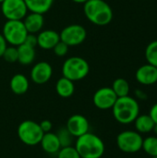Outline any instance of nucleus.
I'll return each mask as SVG.
<instances>
[{
	"instance_id": "1",
	"label": "nucleus",
	"mask_w": 157,
	"mask_h": 158,
	"mask_svg": "<svg viewBox=\"0 0 157 158\" xmlns=\"http://www.w3.org/2000/svg\"><path fill=\"white\" fill-rule=\"evenodd\" d=\"M112 112L115 119L118 123L129 125L133 123L140 115V105L137 99L130 95L118 97L112 107Z\"/></svg>"
},
{
	"instance_id": "2",
	"label": "nucleus",
	"mask_w": 157,
	"mask_h": 158,
	"mask_svg": "<svg viewBox=\"0 0 157 158\" xmlns=\"http://www.w3.org/2000/svg\"><path fill=\"white\" fill-rule=\"evenodd\" d=\"M85 17L97 26L108 25L113 19V10L105 0H89L84 4Z\"/></svg>"
},
{
	"instance_id": "3",
	"label": "nucleus",
	"mask_w": 157,
	"mask_h": 158,
	"mask_svg": "<svg viewBox=\"0 0 157 158\" xmlns=\"http://www.w3.org/2000/svg\"><path fill=\"white\" fill-rule=\"evenodd\" d=\"M74 147L81 158H101L105 150L103 140L91 132L78 137Z\"/></svg>"
},
{
	"instance_id": "4",
	"label": "nucleus",
	"mask_w": 157,
	"mask_h": 158,
	"mask_svg": "<svg viewBox=\"0 0 157 158\" xmlns=\"http://www.w3.org/2000/svg\"><path fill=\"white\" fill-rule=\"evenodd\" d=\"M90 72L89 63L81 56H71L65 60L62 66L63 77L78 81L83 80Z\"/></svg>"
},
{
	"instance_id": "5",
	"label": "nucleus",
	"mask_w": 157,
	"mask_h": 158,
	"mask_svg": "<svg viewBox=\"0 0 157 158\" xmlns=\"http://www.w3.org/2000/svg\"><path fill=\"white\" fill-rule=\"evenodd\" d=\"M43 132L39 123L33 120H24L18 127L19 140L28 146H35L40 143Z\"/></svg>"
},
{
	"instance_id": "6",
	"label": "nucleus",
	"mask_w": 157,
	"mask_h": 158,
	"mask_svg": "<svg viewBox=\"0 0 157 158\" xmlns=\"http://www.w3.org/2000/svg\"><path fill=\"white\" fill-rule=\"evenodd\" d=\"M2 34L8 44L19 46L24 43L28 31L22 20H6L3 26Z\"/></svg>"
},
{
	"instance_id": "7",
	"label": "nucleus",
	"mask_w": 157,
	"mask_h": 158,
	"mask_svg": "<svg viewBox=\"0 0 157 158\" xmlns=\"http://www.w3.org/2000/svg\"><path fill=\"white\" fill-rule=\"evenodd\" d=\"M143 138L136 131H124L117 137L118 149L126 154H135L142 150Z\"/></svg>"
},
{
	"instance_id": "8",
	"label": "nucleus",
	"mask_w": 157,
	"mask_h": 158,
	"mask_svg": "<svg viewBox=\"0 0 157 158\" xmlns=\"http://www.w3.org/2000/svg\"><path fill=\"white\" fill-rule=\"evenodd\" d=\"M60 41L65 43L68 47L81 44L86 37L87 31L85 28L80 24H70L65 27L59 33Z\"/></svg>"
},
{
	"instance_id": "9",
	"label": "nucleus",
	"mask_w": 157,
	"mask_h": 158,
	"mask_svg": "<svg viewBox=\"0 0 157 158\" xmlns=\"http://www.w3.org/2000/svg\"><path fill=\"white\" fill-rule=\"evenodd\" d=\"M1 11L7 20H22L28 14L24 0H4L1 3Z\"/></svg>"
},
{
	"instance_id": "10",
	"label": "nucleus",
	"mask_w": 157,
	"mask_h": 158,
	"mask_svg": "<svg viewBox=\"0 0 157 158\" xmlns=\"http://www.w3.org/2000/svg\"><path fill=\"white\" fill-rule=\"evenodd\" d=\"M118 96L114 93L111 87H103L98 89L93 97V105L101 110L112 109L115 105Z\"/></svg>"
},
{
	"instance_id": "11",
	"label": "nucleus",
	"mask_w": 157,
	"mask_h": 158,
	"mask_svg": "<svg viewBox=\"0 0 157 158\" xmlns=\"http://www.w3.org/2000/svg\"><path fill=\"white\" fill-rule=\"evenodd\" d=\"M66 128L73 137L78 138L89 132L90 123L84 116L80 114H75L68 118L66 124Z\"/></svg>"
},
{
	"instance_id": "12",
	"label": "nucleus",
	"mask_w": 157,
	"mask_h": 158,
	"mask_svg": "<svg viewBox=\"0 0 157 158\" xmlns=\"http://www.w3.org/2000/svg\"><path fill=\"white\" fill-rule=\"evenodd\" d=\"M53 75L52 66L45 61H41L36 63L31 70V81L39 85L44 84L51 79Z\"/></svg>"
},
{
	"instance_id": "13",
	"label": "nucleus",
	"mask_w": 157,
	"mask_h": 158,
	"mask_svg": "<svg viewBox=\"0 0 157 158\" xmlns=\"http://www.w3.org/2000/svg\"><path fill=\"white\" fill-rule=\"evenodd\" d=\"M135 78L143 85H153L157 82V68L148 63L143 65L137 69Z\"/></svg>"
},
{
	"instance_id": "14",
	"label": "nucleus",
	"mask_w": 157,
	"mask_h": 158,
	"mask_svg": "<svg viewBox=\"0 0 157 158\" xmlns=\"http://www.w3.org/2000/svg\"><path fill=\"white\" fill-rule=\"evenodd\" d=\"M60 41L59 33L54 30H43L38 32L37 45L44 50H51Z\"/></svg>"
},
{
	"instance_id": "15",
	"label": "nucleus",
	"mask_w": 157,
	"mask_h": 158,
	"mask_svg": "<svg viewBox=\"0 0 157 158\" xmlns=\"http://www.w3.org/2000/svg\"><path fill=\"white\" fill-rule=\"evenodd\" d=\"M22 21L28 33L35 34L42 31L44 24V18L43 14L31 12L25 16Z\"/></svg>"
},
{
	"instance_id": "16",
	"label": "nucleus",
	"mask_w": 157,
	"mask_h": 158,
	"mask_svg": "<svg viewBox=\"0 0 157 158\" xmlns=\"http://www.w3.org/2000/svg\"><path fill=\"white\" fill-rule=\"evenodd\" d=\"M40 144L43 152L49 155H56L61 149V144L56 133H53L51 131L43 133Z\"/></svg>"
},
{
	"instance_id": "17",
	"label": "nucleus",
	"mask_w": 157,
	"mask_h": 158,
	"mask_svg": "<svg viewBox=\"0 0 157 158\" xmlns=\"http://www.w3.org/2000/svg\"><path fill=\"white\" fill-rule=\"evenodd\" d=\"M9 86L13 94L17 95L24 94L29 90V86H30L29 80L27 79L25 75L21 73H18V74H15L11 78Z\"/></svg>"
},
{
	"instance_id": "18",
	"label": "nucleus",
	"mask_w": 157,
	"mask_h": 158,
	"mask_svg": "<svg viewBox=\"0 0 157 158\" xmlns=\"http://www.w3.org/2000/svg\"><path fill=\"white\" fill-rule=\"evenodd\" d=\"M18 49V62L21 65H30L35 59V48L26 44L17 46Z\"/></svg>"
},
{
	"instance_id": "19",
	"label": "nucleus",
	"mask_w": 157,
	"mask_h": 158,
	"mask_svg": "<svg viewBox=\"0 0 157 158\" xmlns=\"http://www.w3.org/2000/svg\"><path fill=\"white\" fill-rule=\"evenodd\" d=\"M28 11L45 14L50 10L54 4V0H24Z\"/></svg>"
},
{
	"instance_id": "20",
	"label": "nucleus",
	"mask_w": 157,
	"mask_h": 158,
	"mask_svg": "<svg viewBox=\"0 0 157 158\" xmlns=\"http://www.w3.org/2000/svg\"><path fill=\"white\" fill-rule=\"evenodd\" d=\"M56 94L62 98H68L73 95L75 92L74 81L62 77L56 83Z\"/></svg>"
},
{
	"instance_id": "21",
	"label": "nucleus",
	"mask_w": 157,
	"mask_h": 158,
	"mask_svg": "<svg viewBox=\"0 0 157 158\" xmlns=\"http://www.w3.org/2000/svg\"><path fill=\"white\" fill-rule=\"evenodd\" d=\"M135 131L139 133H150L153 131L155 122L149 115H139L134 120Z\"/></svg>"
},
{
	"instance_id": "22",
	"label": "nucleus",
	"mask_w": 157,
	"mask_h": 158,
	"mask_svg": "<svg viewBox=\"0 0 157 158\" xmlns=\"http://www.w3.org/2000/svg\"><path fill=\"white\" fill-rule=\"evenodd\" d=\"M111 88L118 97L127 96V95H129L130 91V87L128 81L123 78L116 79L114 81Z\"/></svg>"
},
{
	"instance_id": "23",
	"label": "nucleus",
	"mask_w": 157,
	"mask_h": 158,
	"mask_svg": "<svg viewBox=\"0 0 157 158\" xmlns=\"http://www.w3.org/2000/svg\"><path fill=\"white\" fill-rule=\"evenodd\" d=\"M142 149L151 157L157 156V136H149L143 139Z\"/></svg>"
},
{
	"instance_id": "24",
	"label": "nucleus",
	"mask_w": 157,
	"mask_h": 158,
	"mask_svg": "<svg viewBox=\"0 0 157 158\" xmlns=\"http://www.w3.org/2000/svg\"><path fill=\"white\" fill-rule=\"evenodd\" d=\"M145 58L148 64L157 68V40L151 42L145 48Z\"/></svg>"
},
{
	"instance_id": "25",
	"label": "nucleus",
	"mask_w": 157,
	"mask_h": 158,
	"mask_svg": "<svg viewBox=\"0 0 157 158\" xmlns=\"http://www.w3.org/2000/svg\"><path fill=\"white\" fill-rule=\"evenodd\" d=\"M56 135H57V137L59 139V142H60V144H61V148L72 145V141H73L74 137L70 134V132L68 131V129L66 127L61 128L56 132Z\"/></svg>"
},
{
	"instance_id": "26",
	"label": "nucleus",
	"mask_w": 157,
	"mask_h": 158,
	"mask_svg": "<svg viewBox=\"0 0 157 158\" xmlns=\"http://www.w3.org/2000/svg\"><path fill=\"white\" fill-rule=\"evenodd\" d=\"M56 155L57 158H81L78 151L72 145L62 147Z\"/></svg>"
},
{
	"instance_id": "27",
	"label": "nucleus",
	"mask_w": 157,
	"mask_h": 158,
	"mask_svg": "<svg viewBox=\"0 0 157 158\" xmlns=\"http://www.w3.org/2000/svg\"><path fill=\"white\" fill-rule=\"evenodd\" d=\"M2 57L5 59L6 62L8 63H15L18 62V49L17 46L9 45L6 48Z\"/></svg>"
},
{
	"instance_id": "28",
	"label": "nucleus",
	"mask_w": 157,
	"mask_h": 158,
	"mask_svg": "<svg viewBox=\"0 0 157 158\" xmlns=\"http://www.w3.org/2000/svg\"><path fill=\"white\" fill-rule=\"evenodd\" d=\"M53 51H54L56 56H66L68 54V46L65 43H63L62 41H59L55 45V47L53 48Z\"/></svg>"
},
{
	"instance_id": "29",
	"label": "nucleus",
	"mask_w": 157,
	"mask_h": 158,
	"mask_svg": "<svg viewBox=\"0 0 157 158\" xmlns=\"http://www.w3.org/2000/svg\"><path fill=\"white\" fill-rule=\"evenodd\" d=\"M24 44L35 48L37 46V35H35L33 33H28V35L26 36V39L24 41Z\"/></svg>"
},
{
	"instance_id": "30",
	"label": "nucleus",
	"mask_w": 157,
	"mask_h": 158,
	"mask_svg": "<svg viewBox=\"0 0 157 158\" xmlns=\"http://www.w3.org/2000/svg\"><path fill=\"white\" fill-rule=\"evenodd\" d=\"M42 131L43 133H47V132H50L52 131V128H53V124L50 120L48 119H44L43 121H41V123H39Z\"/></svg>"
},
{
	"instance_id": "31",
	"label": "nucleus",
	"mask_w": 157,
	"mask_h": 158,
	"mask_svg": "<svg viewBox=\"0 0 157 158\" xmlns=\"http://www.w3.org/2000/svg\"><path fill=\"white\" fill-rule=\"evenodd\" d=\"M148 115L151 117V118L153 119V121L155 122V124H157V103L156 104H155V105L151 107L150 112H149Z\"/></svg>"
},
{
	"instance_id": "32",
	"label": "nucleus",
	"mask_w": 157,
	"mask_h": 158,
	"mask_svg": "<svg viewBox=\"0 0 157 158\" xmlns=\"http://www.w3.org/2000/svg\"><path fill=\"white\" fill-rule=\"evenodd\" d=\"M6 47H7V43L5 40L3 34L0 33V57H2V56H3V54H4Z\"/></svg>"
},
{
	"instance_id": "33",
	"label": "nucleus",
	"mask_w": 157,
	"mask_h": 158,
	"mask_svg": "<svg viewBox=\"0 0 157 158\" xmlns=\"http://www.w3.org/2000/svg\"><path fill=\"white\" fill-rule=\"evenodd\" d=\"M135 96H136L135 99H137V100L143 101V100H146L147 99V94L143 90H136L135 91Z\"/></svg>"
},
{
	"instance_id": "34",
	"label": "nucleus",
	"mask_w": 157,
	"mask_h": 158,
	"mask_svg": "<svg viewBox=\"0 0 157 158\" xmlns=\"http://www.w3.org/2000/svg\"><path fill=\"white\" fill-rule=\"evenodd\" d=\"M72 2H74V3H77V4H85L86 2H88L89 0H71Z\"/></svg>"
},
{
	"instance_id": "35",
	"label": "nucleus",
	"mask_w": 157,
	"mask_h": 158,
	"mask_svg": "<svg viewBox=\"0 0 157 158\" xmlns=\"http://www.w3.org/2000/svg\"><path fill=\"white\" fill-rule=\"evenodd\" d=\"M153 131L155 132V136H157V124H155V126H154V129H153Z\"/></svg>"
},
{
	"instance_id": "36",
	"label": "nucleus",
	"mask_w": 157,
	"mask_h": 158,
	"mask_svg": "<svg viewBox=\"0 0 157 158\" xmlns=\"http://www.w3.org/2000/svg\"><path fill=\"white\" fill-rule=\"evenodd\" d=\"M3 1H4V0H0V4H1V3H2Z\"/></svg>"
},
{
	"instance_id": "37",
	"label": "nucleus",
	"mask_w": 157,
	"mask_h": 158,
	"mask_svg": "<svg viewBox=\"0 0 157 158\" xmlns=\"http://www.w3.org/2000/svg\"><path fill=\"white\" fill-rule=\"evenodd\" d=\"M152 158H157V156H155V157H152Z\"/></svg>"
}]
</instances>
